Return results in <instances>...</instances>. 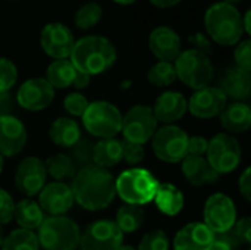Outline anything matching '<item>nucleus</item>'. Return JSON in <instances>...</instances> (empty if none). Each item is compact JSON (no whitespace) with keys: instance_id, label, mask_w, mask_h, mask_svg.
I'll return each mask as SVG.
<instances>
[{"instance_id":"obj_1","label":"nucleus","mask_w":251,"mask_h":250,"mask_svg":"<svg viewBox=\"0 0 251 250\" xmlns=\"http://www.w3.org/2000/svg\"><path fill=\"white\" fill-rule=\"evenodd\" d=\"M71 190L74 200L88 211L106 209L116 196L113 175L97 165H90L76 171Z\"/></svg>"},{"instance_id":"obj_2","label":"nucleus","mask_w":251,"mask_h":250,"mask_svg":"<svg viewBox=\"0 0 251 250\" xmlns=\"http://www.w3.org/2000/svg\"><path fill=\"white\" fill-rule=\"evenodd\" d=\"M118 53L113 43L103 35H85L75 41L69 60L74 68L87 75H99L110 69Z\"/></svg>"},{"instance_id":"obj_3","label":"nucleus","mask_w":251,"mask_h":250,"mask_svg":"<svg viewBox=\"0 0 251 250\" xmlns=\"http://www.w3.org/2000/svg\"><path fill=\"white\" fill-rule=\"evenodd\" d=\"M204 28L212 41L221 46H237L244 35L243 15L229 3H213L204 13Z\"/></svg>"},{"instance_id":"obj_4","label":"nucleus","mask_w":251,"mask_h":250,"mask_svg":"<svg viewBox=\"0 0 251 250\" xmlns=\"http://www.w3.org/2000/svg\"><path fill=\"white\" fill-rule=\"evenodd\" d=\"M157 178L147 169L131 168L119 174L115 180L116 194L126 205L143 206L154 199L159 187Z\"/></svg>"},{"instance_id":"obj_5","label":"nucleus","mask_w":251,"mask_h":250,"mask_svg":"<svg viewBox=\"0 0 251 250\" xmlns=\"http://www.w3.org/2000/svg\"><path fill=\"white\" fill-rule=\"evenodd\" d=\"M81 231L75 221L65 215L47 217L38 227V243L44 250H75Z\"/></svg>"},{"instance_id":"obj_6","label":"nucleus","mask_w":251,"mask_h":250,"mask_svg":"<svg viewBox=\"0 0 251 250\" xmlns=\"http://www.w3.org/2000/svg\"><path fill=\"white\" fill-rule=\"evenodd\" d=\"M176 78H179L187 87L201 90L209 87L215 77V69L210 57L199 50H182L174 62Z\"/></svg>"},{"instance_id":"obj_7","label":"nucleus","mask_w":251,"mask_h":250,"mask_svg":"<svg viewBox=\"0 0 251 250\" xmlns=\"http://www.w3.org/2000/svg\"><path fill=\"white\" fill-rule=\"evenodd\" d=\"M82 118L85 130L99 139H113L122 125V115L119 109L106 100H97L88 103Z\"/></svg>"},{"instance_id":"obj_8","label":"nucleus","mask_w":251,"mask_h":250,"mask_svg":"<svg viewBox=\"0 0 251 250\" xmlns=\"http://www.w3.org/2000/svg\"><path fill=\"white\" fill-rule=\"evenodd\" d=\"M157 128V119L153 109L147 105L132 106L124 116L121 131L124 134V141L143 144L147 143Z\"/></svg>"},{"instance_id":"obj_9","label":"nucleus","mask_w":251,"mask_h":250,"mask_svg":"<svg viewBox=\"0 0 251 250\" xmlns=\"http://www.w3.org/2000/svg\"><path fill=\"white\" fill-rule=\"evenodd\" d=\"M187 133L176 125H165L151 137V147L154 155L168 164H176L187 158Z\"/></svg>"},{"instance_id":"obj_10","label":"nucleus","mask_w":251,"mask_h":250,"mask_svg":"<svg viewBox=\"0 0 251 250\" xmlns=\"http://www.w3.org/2000/svg\"><path fill=\"white\" fill-rule=\"evenodd\" d=\"M207 162L221 175L237 169L241 162V146L226 133L216 134L207 146Z\"/></svg>"},{"instance_id":"obj_11","label":"nucleus","mask_w":251,"mask_h":250,"mask_svg":"<svg viewBox=\"0 0 251 250\" xmlns=\"http://www.w3.org/2000/svg\"><path fill=\"white\" fill-rule=\"evenodd\" d=\"M124 233L115 221L99 220L91 222L79 237L81 250H118L122 245Z\"/></svg>"},{"instance_id":"obj_12","label":"nucleus","mask_w":251,"mask_h":250,"mask_svg":"<svg viewBox=\"0 0 251 250\" xmlns=\"http://www.w3.org/2000/svg\"><path fill=\"white\" fill-rule=\"evenodd\" d=\"M204 224L213 233H224L234 227L237 222V209L232 199L224 193L212 194L203 209Z\"/></svg>"},{"instance_id":"obj_13","label":"nucleus","mask_w":251,"mask_h":250,"mask_svg":"<svg viewBox=\"0 0 251 250\" xmlns=\"http://www.w3.org/2000/svg\"><path fill=\"white\" fill-rule=\"evenodd\" d=\"M74 44H75V37L72 31L60 22L47 24L41 29L40 46L44 50V53L53 57L54 60L69 59Z\"/></svg>"},{"instance_id":"obj_14","label":"nucleus","mask_w":251,"mask_h":250,"mask_svg":"<svg viewBox=\"0 0 251 250\" xmlns=\"http://www.w3.org/2000/svg\"><path fill=\"white\" fill-rule=\"evenodd\" d=\"M46 167L44 161L35 156L24 158L15 172V186L19 190V193L32 197L41 192V189L46 186Z\"/></svg>"},{"instance_id":"obj_15","label":"nucleus","mask_w":251,"mask_h":250,"mask_svg":"<svg viewBox=\"0 0 251 250\" xmlns=\"http://www.w3.org/2000/svg\"><path fill=\"white\" fill-rule=\"evenodd\" d=\"M54 99V88L46 78L26 80L16 93V102L22 109L37 112L46 109Z\"/></svg>"},{"instance_id":"obj_16","label":"nucleus","mask_w":251,"mask_h":250,"mask_svg":"<svg viewBox=\"0 0 251 250\" xmlns=\"http://www.w3.org/2000/svg\"><path fill=\"white\" fill-rule=\"evenodd\" d=\"M226 96L218 87H204L201 90H196V93L187 102V111L196 118L210 119L224 111L226 106Z\"/></svg>"},{"instance_id":"obj_17","label":"nucleus","mask_w":251,"mask_h":250,"mask_svg":"<svg viewBox=\"0 0 251 250\" xmlns=\"http://www.w3.org/2000/svg\"><path fill=\"white\" fill-rule=\"evenodd\" d=\"M38 194L40 197L37 203L40 205L43 212L50 214V217L66 214L75 202L71 186L60 181L46 184Z\"/></svg>"},{"instance_id":"obj_18","label":"nucleus","mask_w":251,"mask_h":250,"mask_svg":"<svg viewBox=\"0 0 251 250\" xmlns=\"http://www.w3.org/2000/svg\"><path fill=\"white\" fill-rule=\"evenodd\" d=\"M149 47L154 57L162 62H175L182 52V41L179 34L171 27H157L150 32Z\"/></svg>"},{"instance_id":"obj_19","label":"nucleus","mask_w":251,"mask_h":250,"mask_svg":"<svg viewBox=\"0 0 251 250\" xmlns=\"http://www.w3.org/2000/svg\"><path fill=\"white\" fill-rule=\"evenodd\" d=\"M26 143L24 124L12 115L0 116V156L12 158L22 152Z\"/></svg>"},{"instance_id":"obj_20","label":"nucleus","mask_w":251,"mask_h":250,"mask_svg":"<svg viewBox=\"0 0 251 250\" xmlns=\"http://www.w3.org/2000/svg\"><path fill=\"white\" fill-rule=\"evenodd\" d=\"M215 233L204 222L184 225L174 239L175 250H210Z\"/></svg>"},{"instance_id":"obj_21","label":"nucleus","mask_w":251,"mask_h":250,"mask_svg":"<svg viewBox=\"0 0 251 250\" xmlns=\"http://www.w3.org/2000/svg\"><path fill=\"white\" fill-rule=\"evenodd\" d=\"M218 88L228 97L243 102L247 100L251 94V75L250 72L238 68L229 66L219 77Z\"/></svg>"},{"instance_id":"obj_22","label":"nucleus","mask_w":251,"mask_h":250,"mask_svg":"<svg viewBox=\"0 0 251 250\" xmlns=\"http://www.w3.org/2000/svg\"><path fill=\"white\" fill-rule=\"evenodd\" d=\"M151 109L157 121L166 125H172L185 115L187 99L178 91H165L156 99Z\"/></svg>"},{"instance_id":"obj_23","label":"nucleus","mask_w":251,"mask_h":250,"mask_svg":"<svg viewBox=\"0 0 251 250\" xmlns=\"http://www.w3.org/2000/svg\"><path fill=\"white\" fill-rule=\"evenodd\" d=\"M181 168L187 181L194 187L212 184L219 180V174L210 167L207 159L203 156H187L182 161Z\"/></svg>"},{"instance_id":"obj_24","label":"nucleus","mask_w":251,"mask_h":250,"mask_svg":"<svg viewBox=\"0 0 251 250\" xmlns=\"http://www.w3.org/2000/svg\"><path fill=\"white\" fill-rule=\"evenodd\" d=\"M221 124L229 133H246L251 127V108L243 102L225 106L221 112Z\"/></svg>"},{"instance_id":"obj_25","label":"nucleus","mask_w":251,"mask_h":250,"mask_svg":"<svg viewBox=\"0 0 251 250\" xmlns=\"http://www.w3.org/2000/svg\"><path fill=\"white\" fill-rule=\"evenodd\" d=\"M124 159V141L118 139H101L94 143L93 164L100 168H112Z\"/></svg>"},{"instance_id":"obj_26","label":"nucleus","mask_w":251,"mask_h":250,"mask_svg":"<svg viewBox=\"0 0 251 250\" xmlns=\"http://www.w3.org/2000/svg\"><path fill=\"white\" fill-rule=\"evenodd\" d=\"M153 200H154L157 209L163 215H168V217L178 215L184 208V194L181 193V190L176 186H174L171 183L159 184Z\"/></svg>"},{"instance_id":"obj_27","label":"nucleus","mask_w":251,"mask_h":250,"mask_svg":"<svg viewBox=\"0 0 251 250\" xmlns=\"http://www.w3.org/2000/svg\"><path fill=\"white\" fill-rule=\"evenodd\" d=\"M13 218L16 224L24 230H38L41 222L44 221V212L40 205L31 199H24L15 205Z\"/></svg>"},{"instance_id":"obj_28","label":"nucleus","mask_w":251,"mask_h":250,"mask_svg":"<svg viewBox=\"0 0 251 250\" xmlns=\"http://www.w3.org/2000/svg\"><path fill=\"white\" fill-rule=\"evenodd\" d=\"M50 139L56 146L60 147H71L74 146L79 137H81V130L79 125L75 119L71 118H57L51 127H50Z\"/></svg>"},{"instance_id":"obj_29","label":"nucleus","mask_w":251,"mask_h":250,"mask_svg":"<svg viewBox=\"0 0 251 250\" xmlns=\"http://www.w3.org/2000/svg\"><path fill=\"white\" fill-rule=\"evenodd\" d=\"M76 69L69 59H59L51 62L46 71V80L53 88H66L72 85Z\"/></svg>"},{"instance_id":"obj_30","label":"nucleus","mask_w":251,"mask_h":250,"mask_svg":"<svg viewBox=\"0 0 251 250\" xmlns=\"http://www.w3.org/2000/svg\"><path fill=\"white\" fill-rule=\"evenodd\" d=\"M46 172L56 181L63 183L65 180H72L76 174V167L69 158V155L65 153H56L44 161Z\"/></svg>"},{"instance_id":"obj_31","label":"nucleus","mask_w":251,"mask_h":250,"mask_svg":"<svg viewBox=\"0 0 251 250\" xmlns=\"http://www.w3.org/2000/svg\"><path fill=\"white\" fill-rule=\"evenodd\" d=\"M146 220V214L141 206L137 205H124L118 209L115 224L122 233L137 231Z\"/></svg>"},{"instance_id":"obj_32","label":"nucleus","mask_w":251,"mask_h":250,"mask_svg":"<svg viewBox=\"0 0 251 250\" xmlns=\"http://www.w3.org/2000/svg\"><path fill=\"white\" fill-rule=\"evenodd\" d=\"M40 243L37 234L29 230H13L1 243V250H38Z\"/></svg>"},{"instance_id":"obj_33","label":"nucleus","mask_w":251,"mask_h":250,"mask_svg":"<svg viewBox=\"0 0 251 250\" xmlns=\"http://www.w3.org/2000/svg\"><path fill=\"white\" fill-rule=\"evenodd\" d=\"M101 16H103L101 6L96 1H88L75 12L74 24L79 29H90L101 21Z\"/></svg>"},{"instance_id":"obj_34","label":"nucleus","mask_w":251,"mask_h":250,"mask_svg":"<svg viewBox=\"0 0 251 250\" xmlns=\"http://www.w3.org/2000/svg\"><path fill=\"white\" fill-rule=\"evenodd\" d=\"M147 80L154 87H169L176 80V72H175L174 62H162V60H159L157 63H154L149 69Z\"/></svg>"},{"instance_id":"obj_35","label":"nucleus","mask_w":251,"mask_h":250,"mask_svg":"<svg viewBox=\"0 0 251 250\" xmlns=\"http://www.w3.org/2000/svg\"><path fill=\"white\" fill-rule=\"evenodd\" d=\"M93 147H94V143L90 139H82V137H79V140L74 146L69 147V158L75 164L76 169L94 165L93 164Z\"/></svg>"},{"instance_id":"obj_36","label":"nucleus","mask_w":251,"mask_h":250,"mask_svg":"<svg viewBox=\"0 0 251 250\" xmlns=\"http://www.w3.org/2000/svg\"><path fill=\"white\" fill-rule=\"evenodd\" d=\"M137 250H169V239L163 230L149 231L140 242Z\"/></svg>"},{"instance_id":"obj_37","label":"nucleus","mask_w":251,"mask_h":250,"mask_svg":"<svg viewBox=\"0 0 251 250\" xmlns=\"http://www.w3.org/2000/svg\"><path fill=\"white\" fill-rule=\"evenodd\" d=\"M18 80L16 65L6 57H0V91H9Z\"/></svg>"},{"instance_id":"obj_38","label":"nucleus","mask_w":251,"mask_h":250,"mask_svg":"<svg viewBox=\"0 0 251 250\" xmlns=\"http://www.w3.org/2000/svg\"><path fill=\"white\" fill-rule=\"evenodd\" d=\"M241 248V242L234 234L232 228L224 233H215L210 250H238Z\"/></svg>"},{"instance_id":"obj_39","label":"nucleus","mask_w":251,"mask_h":250,"mask_svg":"<svg viewBox=\"0 0 251 250\" xmlns=\"http://www.w3.org/2000/svg\"><path fill=\"white\" fill-rule=\"evenodd\" d=\"M88 100L84 94L81 93H71L65 97L63 100V108L66 109L68 113L72 116H82L85 109L88 108Z\"/></svg>"},{"instance_id":"obj_40","label":"nucleus","mask_w":251,"mask_h":250,"mask_svg":"<svg viewBox=\"0 0 251 250\" xmlns=\"http://www.w3.org/2000/svg\"><path fill=\"white\" fill-rule=\"evenodd\" d=\"M235 66L250 72L251 71V41L250 40H241L234 52Z\"/></svg>"},{"instance_id":"obj_41","label":"nucleus","mask_w":251,"mask_h":250,"mask_svg":"<svg viewBox=\"0 0 251 250\" xmlns=\"http://www.w3.org/2000/svg\"><path fill=\"white\" fill-rule=\"evenodd\" d=\"M13 211H15V202L12 196L0 189V225H4L13 220Z\"/></svg>"},{"instance_id":"obj_42","label":"nucleus","mask_w":251,"mask_h":250,"mask_svg":"<svg viewBox=\"0 0 251 250\" xmlns=\"http://www.w3.org/2000/svg\"><path fill=\"white\" fill-rule=\"evenodd\" d=\"M144 146L143 144H135V143H128L124 141V159L129 165H137L144 159Z\"/></svg>"},{"instance_id":"obj_43","label":"nucleus","mask_w":251,"mask_h":250,"mask_svg":"<svg viewBox=\"0 0 251 250\" xmlns=\"http://www.w3.org/2000/svg\"><path fill=\"white\" fill-rule=\"evenodd\" d=\"M234 234L241 242V245H250L251 243V220L250 218H241L237 221L232 227Z\"/></svg>"},{"instance_id":"obj_44","label":"nucleus","mask_w":251,"mask_h":250,"mask_svg":"<svg viewBox=\"0 0 251 250\" xmlns=\"http://www.w3.org/2000/svg\"><path fill=\"white\" fill-rule=\"evenodd\" d=\"M209 141L201 136L188 137L187 143V156H203L207 152Z\"/></svg>"},{"instance_id":"obj_45","label":"nucleus","mask_w":251,"mask_h":250,"mask_svg":"<svg viewBox=\"0 0 251 250\" xmlns=\"http://www.w3.org/2000/svg\"><path fill=\"white\" fill-rule=\"evenodd\" d=\"M188 41L191 43L194 50H199L204 55H210L212 53V40L209 37H206L203 32H194L188 37Z\"/></svg>"},{"instance_id":"obj_46","label":"nucleus","mask_w":251,"mask_h":250,"mask_svg":"<svg viewBox=\"0 0 251 250\" xmlns=\"http://www.w3.org/2000/svg\"><path fill=\"white\" fill-rule=\"evenodd\" d=\"M238 187H240V193L243 194V197L250 202L251 200V169L250 168H246L244 172L241 174L240 177V181H238Z\"/></svg>"},{"instance_id":"obj_47","label":"nucleus","mask_w":251,"mask_h":250,"mask_svg":"<svg viewBox=\"0 0 251 250\" xmlns=\"http://www.w3.org/2000/svg\"><path fill=\"white\" fill-rule=\"evenodd\" d=\"M13 109V100L9 91H0V116L10 115Z\"/></svg>"},{"instance_id":"obj_48","label":"nucleus","mask_w":251,"mask_h":250,"mask_svg":"<svg viewBox=\"0 0 251 250\" xmlns=\"http://www.w3.org/2000/svg\"><path fill=\"white\" fill-rule=\"evenodd\" d=\"M90 78H91L90 75H87V74H84V72L76 71L72 85H74L75 88H78V90L87 88V87H88V84H90Z\"/></svg>"},{"instance_id":"obj_49","label":"nucleus","mask_w":251,"mask_h":250,"mask_svg":"<svg viewBox=\"0 0 251 250\" xmlns=\"http://www.w3.org/2000/svg\"><path fill=\"white\" fill-rule=\"evenodd\" d=\"M150 3L159 9H169V7H174L178 3H181V0H150Z\"/></svg>"},{"instance_id":"obj_50","label":"nucleus","mask_w":251,"mask_h":250,"mask_svg":"<svg viewBox=\"0 0 251 250\" xmlns=\"http://www.w3.org/2000/svg\"><path fill=\"white\" fill-rule=\"evenodd\" d=\"M250 18H251V12L247 10L246 15L243 16V27H244V32L246 34H250L251 28H250Z\"/></svg>"},{"instance_id":"obj_51","label":"nucleus","mask_w":251,"mask_h":250,"mask_svg":"<svg viewBox=\"0 0 251 250\" xmlns=\"http://www.w3.org/2000/svg\"><path fill=\"white\" fill-rule=\"evenodd\" d=\"M115 3H118V4H124V6H126V4H132L134 1H137V0H113Z\"/></svg>"},{"instance_id":"obj_52","label":"nucleus","mask_w":251,"mask_h":250,"mask_svg":"<svg viewBox=\"0 0 251 250\" xmlns=\"http://www.w3.org/2000/svg\"><path fill=\"white\" fill-rule=\"evenodd\" d=\"M118 250H137L135 248H132V246H129V245H121Z\"/></svg>"},{"instance_id":"obj_53","label":"nucleus","mask_w":251,"mask_h":250,"mask_svg":"<svg viewBox=\"0 0 251 250\" xmlns=\"http://www.w3.org/2000/svg\"><path fill=\"white\" fill-rule=\"evenodd\" d=\"M222 1L229 3V4H232V6H235V4H238V3H243L244 0H222Z\"/></svg>"},{"instance_id":"obj_54","label":"nucleus","mask_w":251,"mask_h":250,"mask_svg":"<svg viewBox=\"0 0 251 250\" xmlns=\"http://www.w3.org/2000/svg\"><path fill=\"white\" fill-rule=\"evenodd\" d=\"M4 240V231H3V227L0 225V248H1V243Z\"/></svg>"},{"instance_id":"obj_55","label":"nucleus","mask_w":251,"mask_h":250,"mask_svg":"<svg viewBox=\"0 0 251 250\" xmlns=\"http://www.w3.org/2000/svg\"><path fill=\"white\" fill-rule=\"evenodd\" d=\"M3 171V156H0V174Z\"/></svg>"}]
</instances>
